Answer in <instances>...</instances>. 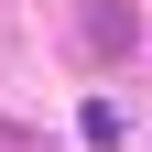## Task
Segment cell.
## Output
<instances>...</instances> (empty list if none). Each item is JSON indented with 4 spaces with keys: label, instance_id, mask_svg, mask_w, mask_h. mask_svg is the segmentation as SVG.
I'll list each match as a JSON object with an SVG mask.
<instances>
[]
</instances>
